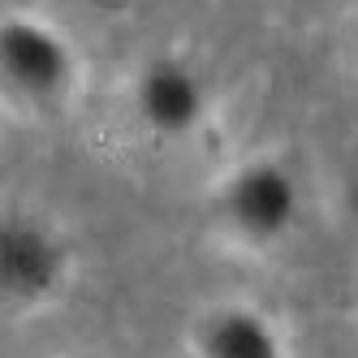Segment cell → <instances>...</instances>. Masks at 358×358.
Returning <instances> with one entry per match:
<instances>
[{"mask_svg": "<svg viewBox=\"0 0 358 358\" xmlns=\"http://www.w3.org/2000/svg\"><path fill=\"white\" fill-rule=\"evenodd\" d=\"M73 276L78 250L65 229L31 208L0 203V315H43L69 294Z\"/></svg>", "mask_w": 358, "mask_h": 358, "instance_id": "obj_3", "label": "cell"}, {"mask_svg": "<svg viewBox=\"0 0 358 358\" xmlns=\"http://www.w3.org/2000/svg\"><path fill=\"white\" fill-rule=\"evenodd\" d=\"M186 358H294L289 332L268 306L220 298L190 320Z\"/></svg>", "mask_w": 358, "mask_h": 358, "instance_id": "obj_5", "label": "cell"}, {"mask_svg": "<svg viewBox=\"0 0 358 358\" xmlns=\"http://www.w3.org/2000/svg\"><path fill=\"white\" fill-rule=\"evenodd\" d=\"M73 35L39 9H0V108L22 121H52L83 91Z\"/></svg>", "mask_w": 358, "mask_h": 358, "instance_id": "obj_1", "label": "cell"}, {"mask_svg": "<svg viewBox=\"0 0 358 358\" xmlns=\"http://www.w3.org/2000/svg\"><path fill=\"white\" fill-rule=\"evenodd\" d=\"M125 108L134 130L151 143H190L216 113L212 73L186 52H151L130 73Z\"/></svg>", "mask_w": 358, "mask_h": 358, "instance_id": "obj_4", "label": "cell"}, {"mask_svg": "<svg viewBox=\"0 0 358 358\" xmlns=\"http://www.w3.org/2000/svg\"><path fill=\"white\" fill-rule=\"evenodd\" d=\"M306 216V190L298 169L276 151H255L229 164L208 194V220L216 238L242 255L280 250Z\"/></svg>", "mask_w": 358, "mask_h": 358, "instance_id": "obj_2", "label": "cell"}, {"mask_svg": "<svg viewBox=\"0 0 358 358\" xmlns=\"http://www.w3.org/2000/svg\"><path fill=\"white\" fill-rule=\"evenodd\" d=\"M320 5H332V9H350V13H354V9H358V0H320Z\"/></svg>", "mask_w": 358, "mask_h": 358, "instance_id": "obj_6", "label": "cell"}]
</instances>
